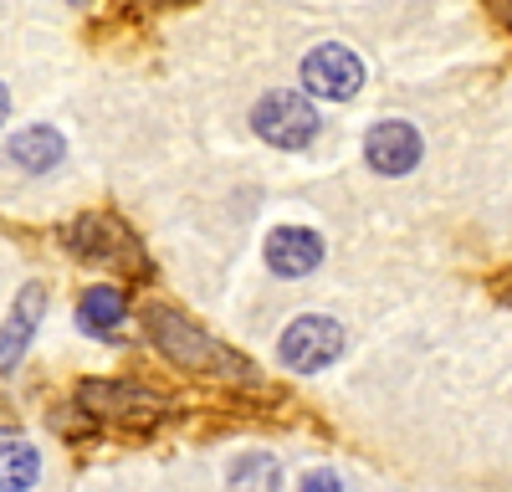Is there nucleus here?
<instances>
[{
    "mask_svg": "<svg viewBox=\"0 0 512 492\" xmlns=\"http://www.w3.org/2000/svg\"><path fill=\"white\" fill-rule=\"evenodd\" d=\"M77 405L88 410V416H113L123 426H134V431H149L159 416H164V400L144 385H123V380H88L77 390Z\"/></svg>",
    "mask_w": 512,
    "mask_h": 492,
    "instance_id": "20e7f679",
    "label": "nucleus"
},
{
    "mask_svg": "<svg viewBox=\"0 0 512 492\" xmlns=\"http://www.w3.org/2000/svg\"><path fill=\"white\" fill-rule=\"evenodd\" d=\"M6 118H11V88L0 82V123H6Z\"/></svg>",
    "mask_w": 512,
    "mask_h": 492,
    "instance_id": "dca6fc26",
    "label": "nucleus"
},
{
    "mask_svg": "<svg viewBox=\"0 0 512 492\" xmlns=\"http://www.w3.org/2000/svg\"><path fill=\"white\" fill-rule=\"evenodd\" d=\"M6 154L21 164V170H31V175H47V170H57V164H62V154H67V139L52 129V123H31V129L11 134Z\"/></svg>",
    "mask_w": 512,
    "mask_h": 492,
    "instance_id": "9d476101",
    "label": "nucleus"
},
{
    "mask_svg": "<svg viewBox=\"0 0 512 492\" xmlns=\"http://www.w3.org/2000/svg\"><path fill=\"white\" fill-rule=\"evenodd\" d=\"M41 477V457L26 436H6L0 431V487L6 492H26Z\"/></svg>",
    "mask_w": 512,
    "mask_h": 492,
    "instance_id": "9b49d317",
    "label": "nucleus"
},
{
    "mask_svg": "<svg viewBox=\"0 0 512 492\" xmlns=\"http://www.w3.org/2000/svg\"><path fill=\"white\" fill-rule=\"evenodd\" d=\"M359 88H364V62L349 47L323 41V47H313L303 57V93L328 98V103H349Z\"/></svg>",
    "mask_w": 512,
    "mask_h": 492,
    "instance_id": "423d86ee",
    "label": "nucleus"
},
{
    "mask_svg": "<svg viewBox=\"0 0 512 492\" xmlns=\"http://www.w3.org/2000/svg\"><path fill=\"white\" fill-rule=\"evenodd\" d=\"M256 134L277 149H308L318 139V108L303 93H267L251 113Z\"/></svg>",
    "mask_w": 512,
    "mask_h": 492,
    "instance_id": "39448f33",
    "label": "nucleus"
},
{
    "mask_svg": "<svg viewBox=\"0 0 512 492\" xmlns=\"http://www.w3.org/2000/svg\"><path fill=\"white\" fill-rule=\"evenodd\" d=\"M41 318H47V287H41V282H26L21 293H16V303H11L6 328H0V375H11V369L21 364V354L31 349Z\"/></svg>",
    "mask_w": 512,
    "mask_h": 492,
    "instance_id": "6e6552de",
    "label": "nucleus"
},
{
    "mask_svg": "<svg viewBox=\"0 0 512 492\" xmlns=\"http://www.w3.org/2000/svg\"><path fill=\"white\" fill-rule=\"evenodd\" d=\"M149 339L169 364L200 369V375H221V380H256V369L241 354H231L221 339H210L200 323H190L175 308H149Z\"/></svg>",
    "mask_w": 512,
    "mask_h": 492,
    "instance_id": "f257e3e1",
    "label": "nucleus"
},
{
    "mask_svg": "<svg viewBox=\"0 0 512 492\" xmlns=\"http://www.w3.org/2000/svg\"><path fill=\"white\" fill-rule=\"evenodd\" d=\"M303 487L328 492V487H344V477H338V472H308V477H303Z\"/></svg>",
    "mask_w": 512,
    "mask_h": 492,
    "instance_id": "2eb2a0df",
    "label": "nucleus"
},
{
    "mask_svg": "<svg viewBox=\"0 0 512 492\" xmlns=\"http://www.w3.org/2000/svg\"><path fill=\"white\" fill-rule=\"evenodd\" d=\"M338 354H344V323L328 318V313L292 318L277 339V359L287 369H297V375H318V369H328Z\"/></svg>",
    "mask_w": 512,
    "mask_h": 492,
    "instance_id": "7ed1b4c3",
    "label": "nucleus"
},
{
    "mask_svg": "<svg viewBox=\"0 0 512 492\" xmlns=\"http://www.w3.org/2000/svg\"><path fill=\"white\" fill-rule=\"evenodd\" d=\"M323 262V236L308 226H277L267 236V267L277 277H308Z\"/></svg>",
    "mask_w": 512,
    "mask_h": 492,
    "instance_id": "1a4fd4ad",
    "label": "nucleus"
},
{
    "mask_svg": "<svg viewBox=\"0 0 512 492\" xmlns=\"http://www.w3.org/2000/svg\"><path fill=\"white\" fill-rule=\"evenodd\" d=\"M425 144L415 134V123L405 118H390V123H374V129L364 134V159L374 164L379 175H410L420 164Z\"/></svg>",
    "mask_w": 512,
    "mask_h": 492,
    "instance_id": "0eeeda50",
    "label": "nucleus"
},
{
    "mask_svg": "<svg viewBox=\"0 0 512 492\" xmlns=\"http://www.w3.org/2000/svg\"><path fill=\"white\" fill-rule=\"evenodd\" d=\"M52 426H57L67 441H82V436H93V431H98V426H93V416H88L82 405H62L57 416H52Z\"/></svg>",
    "mask_w": 512,
    "mask_h": 492,
    "instance_id": "4468645a",
    "label": "nucleus"
},
{
    "mask_svg": "<svg viewBox=\"0 0 512 492\" xmlns=\"http://www.w3.org/2000/svg\"><path fill=\"white\" fill-rule=\"evenodd\" d=\"M123 318H128V298L118 287H93V293H82V303H77V323L88 328V334H103V339L118 334Z\"/></svg>",
    "mask_w": 512,
    "mask_h": 492,
    "instance_id": "f8f14e48",
    "label": "nucleus"
},
{
    "mask_svg": "<svg viewBox=\"0 0 512 492\" xmlns=\"http://www.w3.org/2000/svg\"><path fill=\"white\" fill-rule=\"evenodd\" d=\"M67 252L93 262V267H113V272H144V246L118 216H77L67 226Z\"/></svg>",
    "mask_w": 512,
    "mask_h": 492,
    "instance_id": "f03ea898",
    "label": "nucleus"
},
{
    "mask_svg": "<svg viewBox=\"0 0 512 492\" xmlns=\"http://www.w3.org/2000/svg\"><path fill=\"white\" fill-rule=\"evenodd\" d=\"M282 487V467H277V457H267V451H262V457H256V451H251V457H236L231 462V487Z\"/></svg>",
    "mask_w": 512,
    "mask_h": 492,
    "instance_id": "ddd939ff",
    "label": "nucleus"
}]
</instances>
